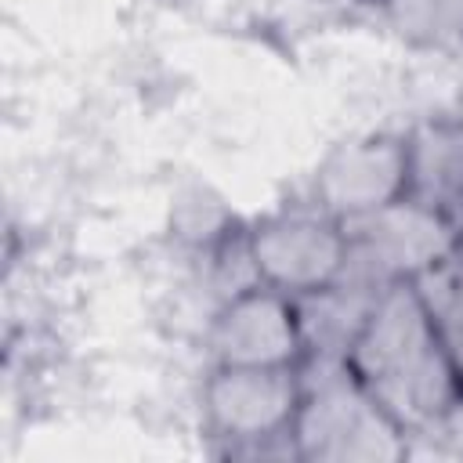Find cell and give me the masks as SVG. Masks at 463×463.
I'll use <instances>...</instances> for the list:
<instances>
[{"instance_id": "obj_8", "label": "cell", "mask_w": 463, "mask_h": 463, "mask_svg": "<svg viewBox=\"0 0 463 463\" xmlns=\"http://www.w3.org/2000/svg\"><path fill=\"white\" fill-rule=\"evenodd\" d=\"M380 297H383V286H373L347 271H340L336 282H329L315 293L293 297L297 318H300V336H304V358L347 362L351 347L362 336Z\"/></svg>"}, {"instance_id": "obj_11", "label": "cell", "mask_w": 463, "mask_h": 463, "mask_svg": "<svg viewBox=\"0 0 463 463\" xmlns=\"http://www.w3.org/2000/svg\"><path fill=\"white\" fill-rule=\"evenodd\" d=\"M416 286H420V293L434 315V326H438V336L449 351V362L456 365V373L463 380V286L452 282L441 268L423 275Z\"/></svg>"}, {"instance_id": "obj_3", "label": "cell", "mask_w": 463, "mask_h": 463, "mask_svg": "<svg viewBox=\"0 0 463 463\" xmlns=\"http://www.w3.org/2000/svg\"><path fill=\"white\" fill-rule=\"evenodd\" d=\"M344 228H347L344 271L383 289L394 282H420L423 275L438 271L459 242V224L445 210L409 192L365 217L347 221Z\"/></svg>"}, {"instance_id": "obj_9", "label": "cell", "mask_w": 463, "mask_h": 463, "mask_svg": "<svg viewBox=\"0 0 463 463\" xmlns=\"http://www.w3.org/2000/svg\"><path fill=\"white\" fill-rule=\"evenodd\" d=\"M409 195L463 217V116L423 119L405 134Z\"/></svg>"}, {"instance_id": "obj_10", "label": "cell", "mask_w": 463, "mask_h": 463, "mask_svg": "<svg viewBox=\"0 0 463 463\" xmlns=\"http://www.w3.org/2000/svg\"><path fill=\"white\" fill-rule=\"evenodd\" d=\"M383 14L416 47H463V0H383Z\"/></svg>"}, {"instance_id": "obj_7", "label": "cell", "mask_w": 463, "mask_h": 463, "mask_svg": "<svg viewBox=\"0 0 463 463\" xmlns=\"http://www.w3.org/2000/svg\"><path fill=\"white\" fill-rule=\"evenodd\" d=\"M213 365H300L304 336L293 297L250 286L217 304L206 333Z\"/></svg>"}, {"instance_id": "obj_1", "label": "cell", "mask_w": 463, "mask_h": 463, "mask_svg": "<svg viewBox=\"0 0 463 463\" xmlns=\"http://www.w3.org/2000/svg\"><path fill=\"white\" fill-rule=\"evenodd\" d=\"M347 362L409 434L430 427L463 387L416 282L383 289Z\"/></svg>"}, {"instance_id": "obj_2", "label": "cell", "mask_w": 463, "mask_h": 463, "mask_svg": "<svg viewBox=\"0 0 463 463\" xmlns=\"http://www.w3.org/2000/svg\"><path fill=\"white\" fill-rule=\"evenodd\" d=\"M300 405L293 416L297 459L311 463H398L409 456V430L362 383L351 362H300Z\"/></svg>"}, {"instance_id": "obj_13", "label": "cell", "mask_w": 463, "mask_h": 463, "mask_svg": "<svg viewBox=\"0 0 463 463\" xmlns=\"http://www.w3.org/2000/svg\"><path fill=\"white\" fill-rule=\"evenodd\" d=\"M441 271L452 279V282H459L463 286V228H459V242H456V250H452V257L441 264Z\"/></svg>"}, {"instance_id": "obj_12", "label": "cell", "mask_w": 463, "mask_h": 463, "mask_svg": "<svg viewBox=\"0 0 463 463\" xmlns=\"http://www.w3.org/2000/svg\"><path fill=\"white\" fill-rule=\"evenodd\" d=\"M409 438H427V441H434L438 456L463 459V387H459V394L449 402V409L430 427H423V430H416Z\"/></svg>"}, {"instance_id": "obj_4", "label": "cell", "mask_w": 463, "mask_h": 463, "mask_svg": "<svg viewBox=\"0 0 463 463\" xmlns=\"http://www.w3.org/2000/svg\"><path fill=\"white\" fill-rule=\"evenodd\" d=\"M300 391V365H213L203 391L206 423L228 452L268 456L275 441H293Z\"/></svg>"}, {"instance_id": "obj_14", "label": "cell", "mask_w": 463, "mask_h": 463, "mask_svg": "<svg viewBox=\"0 0 463 463\" xmlns=\"http://www.w3.org/2000/svg\"><path fill=\"white\" fill-rule=\"evenodd\" d=\"M459 54H463V47H459Z\"/></svg>"}, {"instance_id": "obj_6", "label": "cell", "mask_w": 463, "mask_h": 463, "mask_svg": "<svg viewBox=\"0 0 463 463\" xmlns=\"http://www.w3.org/2000/svg\"><path fill=\"white\" fill-rule=\"evenodd\" d=\"M409 192V156L398 134H365L333 148L315 177L311 203L340 224L365 217Z\"/></svg>"}, {"instance_id": "obj_5", "label": "cell", "mask_w": 463, "mask_h": 463, "mask_svg": "<svg viewBox=\"0 0 463 463\" xmlns=\"http://www.w3.org/2000/svg\"><path fill=\"white\" fill-rule=\"evenodd\" d=\"M257 275L286 297L315 293L347 264V228L326 210H282L246 232Z\"/></svg>"}]
</instances>
